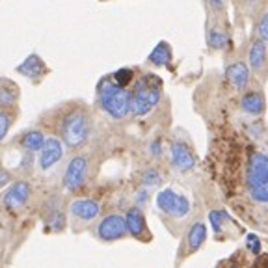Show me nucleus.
<instances>
[{"instance_id": "9", "label": "nucleus", "mask_w": 268, "mask_h": 268, "mask_svg": "<svg viewBox=\"0 0 268 268\" xmlns=\"http://www.w3.org/2000/svg\"><path fill=\"white\" fill-rule=\"evenodd\" d=\"M64 157V145L56 136L45 138V144L41 147L40 153V166L41 170H49L54 164L60 162V158Z\"/></svg>"}, {"instance_id": "19", "label": "nucleus", "mask_w": 268, "mask_h": 268, "mask_svg": "<svg viewBox=\"0 0 268 268\" xmlns=\"http://www.w3.org/2000/svg\"><path fill=\"white\" fill-rule=\"evenodd\" d=\"M149 64L153 66H168L171 62V47L166 43V41H160L155 49H153V53L149 54V58H147Z\"/></svg>"}, {"instance_id": "22", "label": "nucleus", "mask_w": 268, "mask_h": 268, "mask_svg": "<svg viewBox=\"0 0 268 268\" xmlns=\"http://www.w3.org/2000/svg\"><path fill=\"white\" fill-rule=\"evenodd\" d=\"M66 227V214L60 209H53L47 216V229L49 231H62Z\"/></svg>"}, {"instance_id": "12", "label": "nucleus", "mask_w": 268, "mask_h": 268, "mask_svg": "<svg viewBox=\"0 0 268 268\" xmlns=\"http://www.w3.org/2000/svg\"><path fill=\"white\" fill-rule=\"evenodd\" d=\"M71 214L75 218H79V220H84V222H92L99 216L101 212V207H99L97 201H93V199H75L71 203Z\"/></svg>"}, {"instance_id": "3", "label": "nucleus", "mask_w": 268, "mask_h": 268, "mask_svg": "<svg viewBox=\"0 0 268 268\" xmlns=\"http://www.w3.org/2000/svg\"><path fill=\"white\" fill-rule=\"evenodd\" d=\"M97 103L110 118L123 119L131 114V92L110 79H103L97 86Z\"/></svg>"}, {"instance_id": "20", "label": "nucleus", "mask_w": 268, "mask_h": 268, "mask_svg": "<svg viewBox=\"0 0 268 268\" xmlns=\"http://www.w3.org/2000/svg\"><path fill=\"white\" fill-rule=\"evenodd\" d=\"M186 238H188V248L192 249V251H196V249L201 248V244L205 242V238H207V227H205V223H201V222L194 223V225L190 227Z\"/></svg>"}, {"instance_id": "2", "label": "nucleus", "mask_w": 268, "mask_h": 268, "mask_svg": "<svg viewBox=\"0 0 268 268\" xmlns=\"http://www.w3.org/2000/svg\"><path fill=\"white\" fill-rule=\"evenodd\" d=\"M160 97H162V80L153 73L142 75L134 82L131 92V114L138 118L149 114L160 103Z\"/></svg>"}, {"instance_id": "5", "label": "nucleus", "mask_w": 268, "mask_h": 268, "mask_svg": "<svg viewBox=\"0 0 268 268\" xmlns=\"http://www.w3.org/2000/svg\"><path fill=\"white\" fill-rule=\"evenodd\" d=\"M157 205L158 209L166 212L170 216H175V218H183L190 212V203L184 196H179L175 194L171 188L162 190L157 196Z\"/></svg>"}, {"instance_id": "18", "label": "nucleus", "mask_w": 268, "mask_h": 268, "mask_svg": "<svg viewBox=\"0 0 268 268\" xmlns=\"http://www.w3.org/2000/svg\"><path fill=\"white\" fill-rule=\"evenodd\" d=\"M19 144H21V147L25 151H28V153L41 151V147L45 144V134L41 131H38V129H32V131L25 132V134L21 136Z\"/></svg>"}, {"instance_id": "26", "label": "nucleus", "mask_w": 268, "mask_h": 268, "mask_svg": "<svg viewBox=\"0 0 268 268\" xmlns=\"http://www.w3.org/2000/svg\"><path fill=\"white\" fill-rule=\"evenodd\" d=\"M225 218H227V214H225L223 210H212V212H209V220H210V223H212L214 233H220V229H222Z\"/></svg>"}, {"instance_id": "13", "label": "nucleus", "mask_w": 268, "mask_h": 268, "mask_svg": "<svg viewBox=\"0 0 268 268\" xmlns=\"http://www.w3.org/2000/svg\"><path fill=\"white\" fill-rule=\"evenodd\" d=\"M227 80L231 82V86L235 88V90H246L249 84V69L246 64H242V62H235V64H231L227 67Z\"/></svg>"}, {"instance_id": "33", "label": "nucleus", "mask_w": 268, "mask_h": 268, "mask_svg": "<svg viewBox=\"0 0 268 268\" xmlns=\"http://www.w3.org/2000/svg\"><path fill=\"white\" fill-rule=\"evenodd\" d=\"M145 199H147V192H140V197H138V201L144 203Z\"/></svg>"}, {"instance_id": "15", "label": "nucleus", "mask_w": 268, "mask_h": 268, "mask_svg": "<svg viewBox=\"0 0 268 268\" xmlns=\"http://www.w3.org/2000/svg\"><path fill=\"white\" fill-rule=\"evenodd\" d=\"M248 64L255 73H259L266 64V43L262 40H253L249 45V53H248Z\"/></svg>"}, {"instance_id": "32", "label": "nucleus", "mask_w": 268, "mask_h": 268, "mask_svg": "<svg viewBox=\"0 0 268 268\" xmlns=\"http://www.w3.org/2000/svg\"><path fill=\"white\" fill-rule=\"evenodd\" d=\"M151 155H155V157H158V155H160V142H153V144H151Z\"/></svg>"}, {"instance_id": "17", "label": "nucleus", "mask_w": 268, "mask_h": 268, "mask_svg": "<svg viewBox=\"0 0 268 268\" xmlns=\"http://www.w3.org/2000/svg\"><path fill=\"white\" fill-rule=\"evenodd\" d=\"M125 225H127V231L131 233L132 236H142L145 233V218L142 214L140 209H129L127 216H125Z\"/></svg>"}, {"instance_id": "14", "label": "nucleus", "mask_w": 268, "mask_h": 268, "mask_svg": "<svg viewBox=\"0 0 268 268\" xmlns=\"http://www.w3.org/2000/svg\"><path fill=\"white\" fill-rule=\"evenodd\" d=\"M21 90L14 80L0 79V108H15L19 103Z\"/></svg>"}, {"instance_id": "23", "label": "nucleus", "mask_w": 268, "mask_h": 268, "mask_svg": "<svg viewBox=\"0 0 268 268\" xmlns=\"http://www.w3.org/2000/svg\"><path fill=\"white\" fill-rule=\"evenodd\" d=\"M10 110H14V108H0V142L6 138L10 127L14 123V114Z\"/></svg>"}, {"instance_id": "28", "label": "nucleus", "mask_w": 268, "mask_h": 268, "mask_svg": "<svg viewBox=\"0 0 268 268\" xmlns=\"http://www.w3.org/2000/svg\"><path fill=\"white\" fill-rule=\"evenodd\" d=\"M246 246H248V249L251 253H261V242H259V238L255 235H249L246 238Z\"/></svg>"}, {"instance_id": "31", "label": "nucleus", "mask_w": 268, "mask_h": 268, "mask_svg": "<svg viewBox=\"0 0 268 268\" xmlns=\"http://www.w3.org/2000/svg\"><path fill=\"white\" fill-rule=\"evenodd\" d=\"M255 268H268V255H262V257H259V259H257V262H255Z\"/></svg>"}, {"instance_id": "27", "label": "nucleus", "mask_w": 268, "mask_h": 268, "mask_svg": "<svg viewBox=\"0 0 268 268\" xmlns=\"http://www.w3.org/2000/svg\"><path fill=\"white\" fill-rule=\"evenodd\" d=\"M257 34H259V40L268 43V14L262 15L261 23H259V28H257Z\"/></svg>"}, {"instance_id": "6", "label": "nucleus", "mask_w": 268, "mask_h": 268, "mask_svg": "<svg viewBox=\"0 0 268 268\" xmlns=\"http://www.w3.org/2000/svg\"><path fill=\"white\" fill-rule=\"evenodd\" d=\"M86 177H88V158L84 155H79L67 164V170L64 173V186L69 192H77L84 186Z\"/></svg>"}, {"instance_id": "29", "label": "nucleus", "mask_w": 268, "mask_h": 268, "mask_svg": "<svg viewBox=\"0 0 268 268\" xmlns=\"http://www.w3.org/2000/svg\"><path fill=\"white\" fill-rule=\"evenodd\" d=\"M207 4L210 6L212 12H222L223 10V0H207Z\"/></svg>"}, {"instance_id": "21", "label": "nucleus", "mask_w": 268, "mask_h": 268, "mask_svg": "<svg viewBox=\"0 0 268 268\" xmlns=\"http://www.w3.org/2000/svg\"><path fill=\"white\" fill-rule=\"evenodd\" d=\"M207 43H209L210 49H216L220 51L223 47L227 45V34L222 28H210L207 32Z\"/></svg>"}, {"instance_id": "11", "label": "nucleus", "mask_w": 268, "mask_h": 268, "mask_svg": "<svg viewBox=\"0 0 268 268\" xmlns=\"http://www.w3.org/2000/svg\"><path fill=\"white\" fill-rule=\"evenodd\" d=\"M15 71L30 80H41L43 77H47L49 67H47V64L38 56V54H30L21 66L15 67Z\"/></svg>"}, {"instance_id": "7", "label": "nucleus", "mask_w": 268, "mask_h": 268, "mask_svg": "<svg viewBox=\"0 0 268 268\" xmlns=\"http://www.w3.org/2000/svg\"><path fill=\"white\" fill-rule=\"evenodd\" d=\"M127 233V225H125V218L119 214H108L105 216L101 223L97 225V235L103 240H118Z\"/></svg>"}, {"instance_id": "24", "label": "nucleus", "mask_w": 268, "mask_h": 268, "mask_svg": "<svg viewBox=\"0 0 268 268\" xmlns=\"http://www.w3.org/2000/svg\"><path fill=\"white\" fill-rule=\"evenodd\" d=\"M112 80L116 82V84L123 86V88H127V86L131 84L132 80H134V71L132 69H129V67H123V69H118V71L112 75Z\"/></svg>"}, {"instance_id": "16", "label": "nucleus", "mask_w": 268, "mask_h": 268, "mask_svg": "<svg viewBox=\"0 0 268 268\" xmlns=\"http://www.w3.org/2000/svg\"><path fill=\"white\" fill-rule=\"evenodd\" d=\"M240 108L249 116H261L264 112V97L261 92H246L240 99Z\"/></svg>"}, {"instance_id": "30", "label": "nucleus", "mask_w": 268, "mask_h": 268, "mask_svg": "<svg viewBox=\"0 0 268 268\" xmlns=\"http://www.w3.org/2000/svg\"><path fill=\"white\" fill-rule=\"evenodd\" d=\"M10 179H12V173H10V171H6V170H2V168H0V188H2L4 184H8V183H10Z\"/></svg>"}, {"instance_id": "1", "label": "nucleus", "mask_w": 268, "mask_h": 268, "mask_svg": "<svg viewBox=\"0 0 268 268\" xmlns=\"http://www.w3.org/2000/svg\"><path fill=\"white\" fill-rule=\"evenodd\" d=\"M58 134L69 149H79L92 134L90 110L80 103H73L62 108L58 118Z\"/></svg>"}, {"instance_id": "10", "label": "nucleus", "mask_w": 268, "mask_h": 268, "mask_svg": "<svg viewBox=\"0 0 268 268\" xmlns=\"http://www.w3.org/2000/svg\"><path fill=\"white\" fill-rule=\"evenodd\" d=\"M171 153V164L175 166L179 171H190L196 166V157L188 145L183 142H173L170 147Z\"/></svg>"}, {"instance_id": "4", "label": "nucleus", "mask_w": 268, "mask_h": 268, "mask_svg": "<svg viewBox=\"0 0 268 268\" xmlns=\"http://www.w3.org/2000/svg\"><path fill=\"white\" fill-rule=\"evenodd\" d=\"M249 196L255 201L268 205V157L262 153H253L248 162L246 173Z\"/></svg>"}, {"instance_id": "25", "label": "nucleus", "mask_w": 268, "mask_h": 268, "mask_svg": "<svg viewBox=\"0 0 268 268\" xmlns=\"http://www.w3.org/2000/svg\"><path fill=\"white\" fill-rule=\"evenodd\" d=\"M142 181H144L145 186H158V184H160V181H162V177H160V173H158L155 168H149V170L144 171Z\"/></svg>"}, {"instance_id": "8", "label": "nucleus", "mask_w": 268, "mask_h": 268, "mask_svg": "<svg viewBox=\"0 0 268 268\" xmlns=\"http://www.w3.org/2000/svg\"><path fill=\"white\" fill-rule=\"evenodd\" d=\"M30 194H32L30 184L27 181H17L8 188V192L2 197V203L6 205V209L17 210L27 205V201L30 199Z\"/></svg>"}]
</instances>
